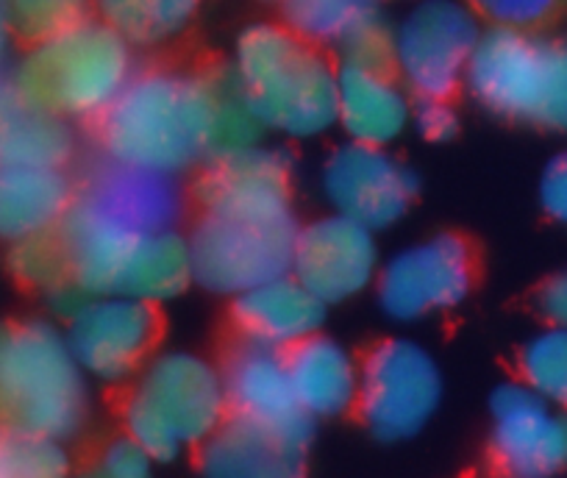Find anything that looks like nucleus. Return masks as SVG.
Masks as SVG:
<instances>
[{
  "mask_svg": "<svg viewBox=\"0 0 567 478\" xmlns=\"http://www.w3.org/2000/svg\"><path fill=\"white\" fill-rule=\"evenodd\" d=\"M206 0H92V12L134 48H165L182 40Z\"/></svg>",
  "mask_w": 567,
  "mask_h": 478,
  "instance_id": "a878e982",
  "label": "nucleus"
},
{
  "mask_svg": "<svg viewBox=\"0 0 567 478\" xmlns=\"http://www.w3.org/2000/svg\"><path fill=\"white\" fill-rule=\"evenodd\" d=\"M9 9L18 34L31 42L90 14L92 0H9Z\"/></svg>",
  "mask_w": 567,
  "mask_h": 478,
  "instance_id": "2f4dec72",
  "label": "nucleus"
},
{
  "mask_svg": "<svg viewBox=\"0 0 567 478\" xmlns=\"http://www.w3.org/2000/svg\"><path fill=\"white\" fill-rule=\"evenodd\" d=\"M307 454H298L276 434L228 415L226 423L198 448L206 476L220 478H281L301 472Z\"/></svg>",
  "mask_w": 567,
  "mask_h": 478,
  "instance_id": "5701e85b",
  "label": "nucleus"
},
{
  "mask_svg": "<svg viewBox=\"0 0 567 478\" xmlns=\"http://www.w3.org/2000/svg\"><path fill=\"white\" fill-rule=\"evenodd\" d=\"M228 70L267 134L307 143L337 128V62L281 20L245 25Z\"/></svg>",
  "mask_w": 567,
  "mask_h": 478,
  "instance_id": "f257e3e1",
  "label": "nucleus"
},
{
  "mask_svg": "<svg viewBox=\"0 0 567 478\" xmlns=\"http://www.w3.org/2000/svg\"><path fill=\"white\" fill-rule=\"evenodd\" d=\"M412 92L392 67L337 62V128L346 139L390 148L412 128Z\"/></svg>",
  "mask_w": 567,
  "mask_h": 478,
  "instance_id": "f3484780",
  "label": "nucleus"
},
{
  "mask_svg": "<svg viewBox=\"0 0 567 478\" xmlns=\"http://www.w3.org/2000/svg\"><path fill=\"white\" fill-rule=\"evenodd\" d=\"M443 404L437 358L409 336L379 342L359 362L357 415L381 443L417 437Z\"/></svg>",
  "mask_w": 567,
  "mask_h": 478,
  "instance_id": "6e6552de",
  "label": "nucleus"
},
{
  "mask_svg": "<svg viewBox=\"0 0 567 478\" xmlns=\"http://www.w3.org/2000/svg\"><path fill=\"white\" fill-rule=\"evenodd\" d=\"M489 454L498 470L520 478L567 470V412L523 382L501 384L489 398Z\"/></svg>",
  "mask_w": 567,
  "mask_h": 478,
  "instance_id": "2eb2a0df",
  "label": "nucleus"
},
{
  "mask_svg": "<svg viewBox=\"0 0 567 478\" xmlns=\"http://www.w3.org/2000/svg\"><path fill=\"white\" fill-rule=\"evenodd\" d=\"M101 159L182 176L204 165V75L136 70L95 119Z\"/></svg>",
  "mask_w": 567,
  "mask_h": 478,
  "instance_id": "f03ea898",
  "label": "nucleus"
},
{
  "mask_svg": "<svg viewBox=\"0 0 567 478\" xmlns=\"http://www.w3.org/2000/svg\"><path fill=\"white\" fill-rule=\"evenodd\" d=\"M320 193L331 211L379 233L401 222L412 209L417 178L390 148L346 139L323 159Z\"/></svg>",
  "mask_w": 567,
  "mask_h": 478,
  "instance_id": "f8f14e48",
  "label": "nucleus"
},
{
  "mask_svg": "<svg viewBox=\"0 0 567 478\" xmlns=\"http://www.w3.org/2000/svg\"><path fill=\"white\" fill-rule=\"evenodd\" d=\"M539 204L550 220L567 226V150L556 154L545 165L539 178Z\"/></svg>",
  "mask_w": 567,
  "mask_h": 478,
  "instance_id": "c9c22d12",
  "label": "nucleus"
},
{
  "mask_svg": "<svg viewBox=\"0 0 567 478\" xmlns=\"http://www.w3.org/2000/svg\"><path fill=\"white\" fill-rule=\"evenodd\" d=\"M62 323L64 340L84 376L112 387L134 382L159 342L154 303L123 292L86 295Z\"/></svg>",
  "mask_w": 567,
  "mask_h": 478,
  "instance_id": "1a4fd4ad",
  "label": "nucleus"
},
{
  "mask_svg": "<svg viewBox=\"0 0 567 478\" xmlns=\"http://www.w3.org/2000/svg\"><path fill=\"white\" fill-rule=\"evenodd\" d=\"M287 373L301 409L318 420H334L357 409L359 358L323 331L284 351Z\"/></svg>",
  "mask_w": 567,
  "mask_h": 478,
  "instance_id": "aec40b11",
  "label": "nucleus"
},
{
  "mask_svg": "<svg viewBox=\"0 0 567 478\" xmlns=\"http://www.w3.org/2000/svg\"><path fill=\"white\" fill-rule=\"evenodd\" d=\"M223 382H226L228 415L254 423L276 434L298 454H307L315 420L298 404L281 351L239 342L223 367Z\"/></svg>",
  "mask_w": 567,
  "mask_h": 478,
  "instance_id": "dca6fc26",
  "label": "nucleus"
},
{
  "mask_svg": "<svg viewBox=\"0 0 567 478\" xmlns=\"http://www.w3.org/2000/svg\"><path fill=\"white\" fill-rule=\"evenodd\" d=\"M379 268L381 251L373 228L337 211L296 226L290 273L326 306L368 292L375 284Z\"/></svg>",
  "mask_w": 567,
  "mask_h": 478,
  "instance_id": "ddd939ff",
  "label": "nucleus"
},
{
  "mask_svg": "<svg viewBox=\"0 0 567 478\" xmlns=\"http://www.w3.org/2000/svg\"><path fill=\"white\" fill-rule=\"evenodd\" d=\"M228 417L223 371L193 351H156L131 382L123 426L156 465L198 450Z\"/></svg>",
  "mask_w": 567,
  "mask_h": 478,
  "instance_id": "20e7f679",
  "label": "nucleus"
},
{
  "mask_svg": "<svg viewBox=\"0 0 567 478\" xmlns=\"http://www.w3.org/2000/svg\"><path fill=\"white\" fill-rule=\"evenodd\" d=\"M326 312L329 306L292 273L261 281L231 298V323L239 340L281 353L323 331Z\"/></svg>",
  "mask_w": 567,
  "mask_h": 478,
  "instance_id": "a211bd4d",
  "label": "nucleus"
},
{
  "mask_svg": "<svg viewBox=\"0 0 567 478\" xmlns=\"http://www.w3.org/2000/svg\"><path fill=\"white\" fill-rule=\"evenodd\" d=\"M70 472L62 439L0 423V478H59Z\"/></svg>",
  "mask_w": 567,
  "mask_h": 478,
  "instance_id": "c85d7f7f",
  "label": "nucleus"
},
{
  "mask_svg": "<svg viewBox=\"0 0 567 478\" xmlns=\"http://www.w3.org/2000/svg\"><path fill=\"white\" fill-rule=\"evenodd\" d=\"M14 34H18V29H14L9 0H0V73H3V67L9 62V53H12Z\"/></svg>",
  "mask_w": 567,
  "mask_h": 478,
  "instance_id": "4c0bfd02",
  "label": "nucleus"
},
{
  "mask_svg": "<svg viewBox=\"0 0 567 478\" xmlns=\"http://www.w3.org/2000/svg\"><path fill=\"white\" fill-rule=\"evenodd\" d=\"M278 20L303 40L334 51L337 42L375 0H272Z\"/></svg>",
  "mask_w": 567,
  "mask_h": 478,
  "instance_id": "bb28decb",
  "label": "nucleus"
},
{
  "mask_svg": "<svg viewBox=\"0 0 567 478\" xmlns=\"http://www.w3.org/2000/svg\"><path fill=\"white\" fill-rule=\"evenodd\" d=\"M154 456L142 448L134 437L123 434V437L103 445L95 459V472L109 478H145L154 472Z\"/></svg>",
  "mask_w": 567,
  "mask_h": 478,
  "instance_id": "72a5a7b5",
  "label": "nucleus"
},
{
  "mask_svg": "<svg viewBox=\"0 0 567 478\" xmlns=\"http://www.w3.org/2000/svg\"><path fill=\"white\" fill-rule=\"evenodd\" d=\"M204 215L248 222H290L292 162L287 150L254 145L248 150L206 162L195 184Z\"/></svg>",
  "mask_w": 567,
  "mask_h": 478,
  "instance_id": "4468645a",
  "label": "nucleus"
},
{
  "mask_svg": "<svg viewBox=\"0 0 567 478\" xmlns=\"http://www.w3.org/2000/svg\"><path fill=\"white\" fill-rule=\"evenodd\" d=\"M79 189L97 209L117 217L140 233H154L162 228H176L184 215V193L178 176L142 170L101 159Z\"/></svg>",
  "mask_w": 567,
  "mask_h": 478,
  "instance_id": "6ab92c4d",
  "label": "nucleus"
},
{
  "mask_svg": "<svg viewBox=\"0 0 567 478\" xmlns=\"http://www.w3.org/2000/svg\"><path fill=\"white\" fill-rule=\"evenodd\" d=\"M465 90L498 117L567 134V40L489 25L471 59Z\"/></svg>",
  "mask_w": 567,
  "mask_h": 478,
  "instance_id": "423d86ee",
  "label": "nucleus"
},
{
  "mask_svg": "<svg viewBox=\"0 0 567 478\" xmlns=\"http://www.w3.org/2000/svg\"><path fill=\"white\" fill-rule=\"evenodd\" d=\"M204 75V150L206 162L248 150L265 143L267 132L254 106L228 67L206 70ZM204 162V165H206Z\"/></svg>",
  "mask_w": 567,
  "mask_h": 478,
  "instance_id": "393cba45",
  "label": "nucleus"
},
{
  "mask_svg": "<svg viewBox=\"0 0 567 478\" xmlns=\"http://www.w3.org/2000/svg\"><path fill=\"white\" fill-rule=\"evenodd\" d=\"M7 262L20 284L42 292V295L70 281V259L62 237H59V228L12 242Z\"/></svg>",
  "mask_w": 567,
  "mask_h": 478,
  "instance_id": "c756f323",
  "label": "nucleus"
},
{
  "mask_svg": "<svg viewBox=\"0 0 567 478\" xmlns=\"http://www.w3.org/2000/svg\"><path fill=\"white\" fill-rule=\"evenodd\" d=\"M478 18L489 25L509 29H539L561 9L565 0H467Z\"/></svg>",
  "mask_w": 567,
  "mask_h": 478,
  "instance_id": "473e14b6",
  "label": "nucleus"
},
{
  "mask_svg": "<svg viewBox=\"0 0 567 478\" xmlns=\"http://www.w3.org/2000/svg\"><path fill=\"white\" fill-rule=\"evenodd\" d=\"M337 62L364 67H392V23L373 7L348 29L334 48Z\"/></svg>",
  "mask_w": 567,
  "mask_h": 478,
  "instance_id": "7c9ffc66",
  "label": "nucleus"
},
{
  "mask_svg": "<svg viewBox=\"0 0 567 478\" xmlns=\"http://www.w3.org/2000/svg\"><path fill=\"white\" fill-rule=\"evenodd\" d=\"M482 31L467 0H414L392 23V73L414 101L454 97L465 86Z\"/></svg>",
  "mask_w": 567,
  "mask_h": 478,
  "instance_id": "0eeeda50",
  "label": "nucleus"
},
{
  "mask_svg": "<svg viewBox=\"0 0 567 478\" xmlns=\"http://www.w3.org/2000/svg\"><path fill=\"white\" fill-rule=\"evenodd\" d=\"M520 382L556 409L567 412V325L550 323L520 347Z\"/></svg>",
  "mask_w": 567,
  "mask_h": 478,
  "instance_id": "cd10ccee",
  "label": "nucleus"
},
{
  "mask_svg": "<svg viewBox=\"0 0 567 478\" xmlns=\"http://www.w3.org/2000/svg\"><path fill=\"white\" fill-rule=\"evenodd\" d=\"M75 145L70 119L29 101L12 79H0V165L68 167Z\"/></svg>",
  "mask_w": 567,
  "mask_h": 478,
  "instance_id": "412c9836",
  "label": "nucleus"
},
{
  "mask_svg": "<svg viewBox=\"0 0 567 478\" xmlns=\"http://www.w3.org/2000/svg\"><path fill=\"white\" fill-rule=\"evenodd\" d=\"M189 284H195L189 237L176 226L145 233L136 242L114 292L162 306L184 295Z\"/></svg>",
  "mask_w": 567,
  "mask_h": 478,
  "instance_id": "b1692460",
  "label": "nucleus"
},
{
  "mask_svg": "<svg viewBox=\"0 0 567 478\" xmlns=\"http://www.w3.org/2000/svg\"><path fill=\"white\" fill-rule=\"evenodd\" d=\"M86 382L56 323H0V423L68 443L90 417Z\"/></svg>",
  "mask_w": 567,
  "mask_h": 478,
  "instance_id": "39448f33",
  "label": "nucleus"
},
{
  "mask_svg": "<svg viewBox=\"0 0 567 478\" xmlns=\"http://www.w3.org/2000/svg\"><path fill=\"white\" fill-rule=\"evenodd\" d=\"M75 184L64 167L0 165V242L56 231L73 204Z\"/></svg>",
  "mask_w": 567,
  "mask_h": 478,
  "instance_id": "4be33fe9",
  "label": "nucleus"
},
{
  "mask_svg": "<svg viewBox=\"0 0 567 478\" xmlns=\"http://www.w3.org/2000/svg\"><path fill=\"white\" fill-rule=\"evenodd\" d=\"M460 112L451 97H420L412 108V128L429 143H449L460 134Z\"/></svg>",
  "mask_w": 567,
  "mask_h": 478,
  "instance_id": "f704fd0d",
  "label": "nucleus"
},
{
  "mask_svg": "<svg viewBox=\"0 0 567 478\" xmlns=\"http://www.w3.org/2000/svg\"><path fill=\"white\" fill-rule=\"evenodd\" d=\"M290 222H248L231 217L200 215L189 237L195 284L212 295L234 298L250 287L290 273Z\"/></svg>",
  "mask_w": 567,
  "mask_h": 478,
  "instance_id": "9b49d317",
  "label": "nucleus"
},
{
  "mask_svg": "<svg viewBox=\"0 0 567 478\" xmlns=\"http://www.w3.org/2000/svg\"><path fill=\"white\" fill-rule=\"evenodd\" d=\"M134 51L97 14H84L31 40L14 64L12 84L70 123H95L136 73Z\"/></svg>",
  "mask_w": 567,
  "mask_h": 478,
  "instance_id": "7ed1b4c3",
  "label": "nucleus"
},
{
  "mask_svg": "<svg viewBox=\"0 0 567 478\" xmlns=\"http://www.w3.org/2000/svg\"><path fill=\"white\" fill-rule=\"evenodd\" d=\"M539 312L548 323L567 325V273L556 276L539 292Z\"/></svg>",
  "mask_w": 567,
  "mask_h": 478,
  "instance_id": "e433bc0d",
  "label": "nucleus"
},
{
  "mask_svg": "<svg viewBox=\"0 0 567 478\" xmlns=\"http://www.w3.org/2000/svg\"><path fill=\"white\" fill-rule=\"evenodd\" d=\"M476 281V259L467 239L456 233L432 237L381 259L375 276V301L395 323H417L445 314L467 301Z\"/></svg>",
  "mask_w": 567,
  "mask_h": 478,
  "instance_id": "9d476101",
  "label": "nucleus"
}]
</instances>
